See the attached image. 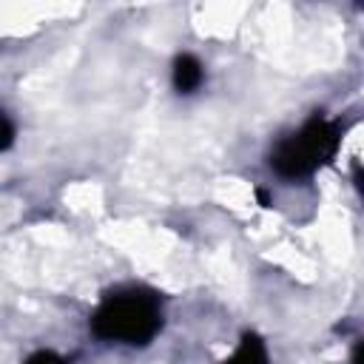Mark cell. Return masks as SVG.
<instances>
[{
    "instance_id": "1",
    "label": "cell",
    "mask_w": 364,
    "mask_h": 364,
    "mask_svg": "<svg viewBox=\"0 0 364 364\" xmlns=\"http://www.w3.org/2000/svg\"><path fill=\"white\" fill-rule=\"evenodd\" d=\"M159 327H162L159 299L148 290L111 293L91 316V330L105 341L148 344Z\"/></svg>"
},
{
    "instance_id": "2",
    "label": "cell",
    "mask_w": 364,
    "mask_h": 364,
    "mask_svg": "<svg viewBox=\"0 0 364 364\" xmlns=\"http://www.w3.org/2000/svg\"><path fill=\"white\" fill-rule=\"evenodd\" d=\"M341 139V128L338 122H330L324 117H313L299 134L282 139L273 154H270V165L279 176L284 179H301L310 176L316 168L327 165L338 148Z\"/></svg>"
},
{
    "instance_id": "3",
    "label": "cell",
    "mask_w": 364,
    "mask_h": 364,
    "mask_svg": "<svg viewBox=\"0 0 364 364\" xmlns=\"http://www.w3.org/2000/svg\"><path fill=\"white\" fill-rule=\"evenodd\" d=\"M202 63L193 54H179L173 60V88L179 94H191L202 85Z\"/></svg>"
},
{
    "instance_id": "4",
    "label": "cell",
    "mask_w": 364,
    "mask_h": 364,
    "mask_svg": "<svg viewBox=\"0 0 364 364\" xmlns=\"http://www.w3.org/2000/svg\"><path fill=\"white\" fill-rule=\"evenodd\" d=\"M225 364H267L264 341L256 333H245L242 341H239V347H236V353Z\"/></svg>"
},
{
    "instance_id": "5",
    "label": "cell",
    "mask_w": 364,
    "mask_h": 364,
    "mask_svg": "<svg viewBox=\"0 0 364 364\" xmlns=\"http://www.w3.org/2000/svg\"><path fill=\"white\" fill-rule=\"evenodd\" d=\"M26 364H65V358H60L57 353H51V350H40V353H34V355H28V361Z\"/></svg>"
},
{
    "instance_id": "6",
    "label": "cell",
    "mask_w": 364,
    "mask_h": 364,
    "mask_svg": "<svg viewBox=\"0 0 364 364\" xmlns=\"http://www.w3.org/2000/svg\"><path fill=\"white\" fill-rule=\"evenodd\" d=\"M11 142H14V125L6 117H0V151H6Z\"/></svg>"
},
{
    "instance_id": "7",
    "label": "cell",
    "mask_w": 364,
    "mask_h": 364,
    "mask_svg": "<svg viewBox=\"0 0 364 364\" xmlns=\"http://www.w3.org/2000/svg\"><path fill=\"white\" fill-rule=\"evenodd\" d=\"M256 199H259V205H262V208H270V205H273V202H270V196H267V191H264V188H256Z\"/></svg>"
}]
</instances>
